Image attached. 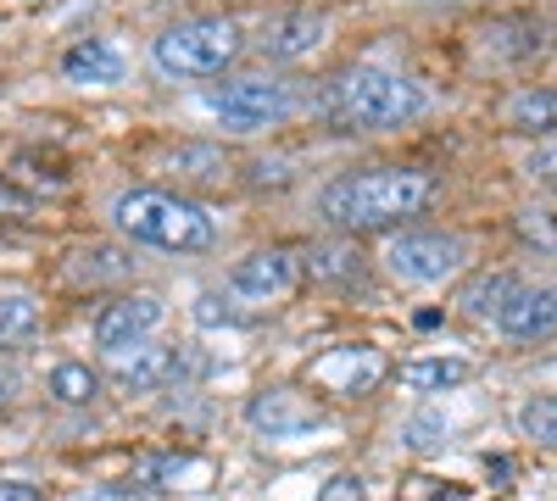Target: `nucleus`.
I'll return each mask as SVG.
<instances>
[{"instance_id": "5701e85b", "label": "nucleus", "mask_w": 557, "mask_h": 501, "mask_svg": "<svg viewBox=\"0 0 557 501\" xmlns=\"http://www.w3.org/2000/svg\"><path fill=\"white\" fill-rule=\"evenodd\" d=\"M318 501H368V485H362V474H335L318 490Z\"/></svg>"}, {"instance_id": "cd10ccee", "label": "nucleus", "mask_w": 557, "mask_h": 501, "mask_svg": "<svg viewBox=\"0 0 557 501\" xmlns=\"http://www.w3.org/2000/svg\"><path fill=\"white\" fill-rule=\"evenodd\" d=\"M196 317H201V324H228V312L218 306V296H201V312Z\"/></svg>"}, {"instance_id": "423d86ee", "label": "nucleus", "mask_w": 557, "mask_h": 501, "mask_svg": "<svg viewBox=\"0 0 557 501\" xmlns=\"http://www.w3.org/2000/svg\"><path fill=\"white\" fill-rule=\"evenodd\" d=\"M469 262V246L457 235H396L385 251V267L401 285H441Z\"/></svg>"}, {"instance_id": "a878e982", "label": "nucleus", "mask_w": 557, "mask_h": 501, "mask_svg": "<svg viewBox=\"0 0 557 501\" xmlns=\"http://www.w3.org/2000/svg\"><path fill=\"white\" fill-rule=\"evenodd\" d=\"M0 212H12V217H23V212H34V196H23V190H12L7 178H0Z\"/></svg>"}, {"instance_id": "9b49d317", "label": "nucleus", "mask_w": 557, "mask_h": 501, "mask_svg": "<svg viewBox=\"0 0 557 501\" xmlns=\"http://www.w3.org/2000/svg\"><path fill=\"white\" fill-rule=\"evenodd\" d=\"M312 379L330 385L335 396H368V390L385 379V362H380L374 346H341V351L312 362Z\"/></svg>"}, {"instance_id": "6ab92c4d", "label": "nucleus", "mask_w": 557, "mask_h": 501, "mask_svg": "<svg viewBox=\"0 0 557 501\" xmlns=\"http://www.w3.org/2000/svg\"><path fill=\"white\" fill-rule=\"evenodd\" d=\"M301 267H312V279H335V285L362 279V256L346 251V246H323V251H312V262H301Z\"/></svg>"}, {"instance_id": "7ed1b4c3", "label": "nucleus", "mask_w": 557, "mask_h": 501, "mask_svg": "<svg viewBox=\"0 0 557 501\" xmlns=\"http://www.w3.org/2000/svg\"><path fill=\"white\" fill-rule=\"evenodd\" d=\"M112 223L139 240V246H157V251H207L212 246V217L168 190H128L112 206Z\"/></svg>"}, {"instance_id": "20e7f679", "label": "nucleus", "mask_w": 557, "mask_h": 501, "mask_svg": "<svg viewBox=\"0 0 557 501\" xmlns=\"http://www.w3.org/2000/svg\"><path fill=\"white\" fill-rule=\"evenodd\" d=\"M240 39L246 34L235 17H190V23H173L151 45V57L168 78H212L240 57Z\"/></svg>"}, {"instance_id": "f8f14e48", "label": "nucleus", "mask_w": 557, "mask_h": 501, "mask_svg": "<svg viewBox=\"0 0 557 501\" xmlns=\"http://www.w3.org/2000/svg\"><path fill=\"white\" fill-rule=\"evenodd\" d=\"M496 329H502L507 340H546V335L557 329V290H546V285L524 290V285H519V296L496 312Z\"/></svg>"}, {"instance_id": "9d476101", "label": "nucleus", "mask_w": 557, "mask_h": 501, "mask_svg": "<svg viewBox=\"0 0 557 501\" xmlns=\"http://www.w3.org/2000/svg\"><path fill=\"white\" fill-rule=\"evenodd\" d=\"M323 34H330V23H323L318 12H278V17H268L257 28V51L268 62H301L323 45Z\"/></svg>"}, {"instance_id": "c756f323", "label": "nucleus", "mask_w": 557, "mask_h": 501, "mask_svg": "<svg viewBox=\"0 0 557 501\" xmlns=\"http://www.w3.org/2000/svg\"><path fill=\"white\" fill-rule=\"evenodd\" d=\"M101 501H151V496H134V485H117V490H107Z\"/></svg>"}, {"instance_id": "39448f33", "label": "nucleus", "mask_w": 557, "mask_h": 501, "mask_svg": "<svg viewBox=\"0 0 557 501\" xmlns=\"http://www.w3.org/2000/svg\"><path fill=\"white\" fill-rule=\"evenodd\" d=\"M207 112L223 128L251 134V128H268L290 112V89L273 84V78H228V84L207 89Z\"/></svg>"}, {"instance_id": "412c9836", "label": "nucleus", "mask_w": 557, "mask_h": 501, "mask_svg": "<svg viewBox=\"0 0 557 501\" xmlns=\"http://www.w3.org/2000/svg\"><path fill=\"white\" fill-rule=\"evenodd\" d=\"M39 324V306L34 296H0V340H17Z\"/></svg>"}, {"instance_id": "aec40b11", "label": "nucleus", "mask_w": 557, "mask_h": 501, "mask_svg": "<svg viewBox=\"0 0 557 501\" xmlns=\"http://www.w3.org/2000/svg\"><path fill=\"white\" fill-rule=\"evenodd\" d=\"M519 429L535 446H557V396H535L519 406Z\"/></svg>"}, {"instance_id": "4468645a", "label": "nucleus", "mask_w": 557, "mask_h": 501, "mask_svg": "<svg viewBox=\"0 0 557 501\" xmlns=\"http://www.w3.org/2000/svg\"><path fill=\"white\" fill-rule=\"evenodd\" d=\"M62 73L73 84H117L123 78V57L112 51L107 39H78L62 51Z\"/></svg>"}, {"instance_id": "ddd939ff", "label": "nucleus", "mask_w": 557, "mask_h": 501, "mask_svg": "<svg viewBox=\"0 0 557 501\" xmlns=\"http://www.w3.org/2000/svg\"><path fill=\"white\" fill-rule=\"evenodd\" d=\"M178 374V356L168 346H151V340H139V346H123L112 351V379L123 390H157Z\"/></svg>"}, {"instance_id": "c85d7f7f", "label": "nucleus", "mask_w": 557, "mask_h": 501, "mask_svg": "<svg viewBox=\"0 0 557 501\" xmlns=\"http://www.w3.org/2000/svg\"><path fill=\"white\" fill-rule=\"evenodd\" d=\"M12 396H17V379H12L7 368H0V413H7V406H12Z\"/></svg>"}, {"instance_id": "1a4fd4ad", "label": "nucleus", "mask_w": 557, "mask_h": 501, "mask_svg": "<svg viewBox=\"0 0 557 501\" xmlns=\"http://www.w3.org/2000/svg\"><path fill=\"white\" fill-rule=\"evenodd\" d=\"M157 324H162V301H157V296H117L112 306L96 312V346H101V351L139 346Z\"/></svg>"}, {"instance_id": "0eeeda50", "label": "nucleus", "mask_w": 557, "mask_h": 501, "mask_svg": "<svg viewBox=\"0 0 557 501\" xmlns=\"http://www.w3.org/2000/svg\"><path fill=\"white\" fill-rule=\"evenodd\" d=\"M246 424L268 440H290V435H312L323 424V406L290 385H273V390H257L246 401Z\"/></svg>"}, {"instance_id": "2eb2a0df", "label": "nucleus", "mask_w": 557, "mask_h": 501, "mask_svg": "<svg viewBox=\"0 0 557 501\" xmlns=\"http://www.w3.org/2000/svg\"><path fill=\"white\" fill-rule=\"evenodd\" d=\"M502 123L513 134H557V89H519V96H507Z\"/></svg>"}, {"instance_id": "a211bd4d", "label": "nucleus", "mask_w": 557, "mask_h": 501, "mask_svg": "<svg viewBox=\"0 0 557 501\" xmlns=\"http://www.w3.org/2000/svg\"><path fill=\"white\" fill-rule=\"evenodd\" d=\"M51 396L62 406H89L101 396V374L84 368V362H57V368H51Z\"/></svg>"}, {"instance_id": "b1692460", "label": "nucleus", "mask_w": 557, "mask_h": 501, "mask_svg": "<svg viewBox=\"0 0 557 501\" xmlns=\"http://www.w3.org/2000/svg\"><path fill=\"white\" fill-rule=\"evenodd\" d=\"M524 173L535 178V185H557V146H541V151H530Z\"/></svg>"}, {"instance_id": "bb28decb", "label": "nucleus", "mask_w": 557, "mask_h": 501, "mask_svg": "<svg viewBox=\"0 0 557 501\" xmlns=\"http://www.w3.org/2000/svg\"><path fill=\"white\" fill-rule=\"evenodd\" d=\"M89 256H96V267H84V273H96V279H101V273H123V256L117 251H89Z\"/></svg>"}, {"instance_id": "f257e3e1", "label": "nucleus", "mask_w": 557, "mask_h": 501, "mask_svg": "<svg viewBox=\"0 0 557 501\" xmlns=\"http://www.w3.org/2000/svg\"><path fill=\"white\" fill-rule=\"evenodd\" d=\"M435 196V178L418 167H362L323 185L318 206L335 229H391L401 217H418Z\"/></svg>"}, {"instance_id": "393cba45", "label": "nucleus", "mask_w": 557, "mask_h": 501, "mask_svg": "<svg viewBox=\"0 0 557 501\" xmlns=\"http://www.w3.org/2000/svg\"><path fill=\"white\" fill-rule=\"evenodd\" d=\"M0 501H45V490L28 479H0Z\"/></svg>"}, {"instance_id": "dca6fc26", "label": "nucleus", "mask_w": 557, "mask_h": 501, "mask_svg": "<svg viewBox=\"0 0 557 501\" xmlns=\"http://www.w3.org/2000/svg\"><path fill=\"white\" fill-rule=\"evenodd\" d=\"M513 296H519V279H513V273H480V279L457 296V306L469 312V317H496Z\"/></svg>"}, {"instance_id": "6e6552de", "label": "nucleus", "mask_w": 557, "mask_h": 501, "mask_svg": "<svg viewBox=\"0 0 557 501\" xmlns=\"http://www.w3.org/2000/svg\"><path fill=\"white\" fill-rule=\"evenodd\" d=\"M301 285V256L285 251V246H268V251H251L246 262H235V273H228V290H235L240 301H285L290 290Z\"/></svg>"}, {"instance_id": "f03ea898", "label": "nucleus", "mask_w": 557, "mask_h": 501, "mask_svg": "<svg viewBox=\"0 0 557 501\" xmlns=\"http://www.w3.org/2000/svg\"><path fill=\"white\" fill-rule=\"evenodd\" d=\"M424 89L401 73L385 67H346L323 89V112L346 128H401L412 117H424Z\"/></svg>"}, {"instance_id": "4be33fe9", "label": "nucleus", "mask_w": 557, "mask_h": 501, "mask_svg": "<svg viewBox=\"0 0 557 501\" xmlns=\"http://www.w3.org/2000/svg\"><path fill=\"white\" fill-rule=\"evenodd\" d=\"M401 440H407L412 451H435V446H446V418L418 413V418H407V424H401Z\"/></svg>"}, {"instance_id": "f3484780", "label": "nucleus", "mask_w": 557, "mask_h": 501, "mask_svg": "<svg viewBox=\"0 0 557 501\" xmlns=\"http://www.w3.org/2000/svg\"><path fill=\"white\" fill-rule=\"evenodd\" d=\"M401 379L412 390H451V385L469 379V362H462V356H412L401 368Z\"/></svg>"}]
</instances>
